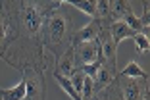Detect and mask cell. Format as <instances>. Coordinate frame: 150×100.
Instances as JSON below:
<instances>
[{"label": "cell", "mask_w": 150, "mask_h": 100, "mask_svg": "<svg viewBox=\"0 0 150 100\" xmlns=\"http://www.w3.org/2000/svg\"><path fill=\"white\" fill-rule=\"evenodd\" d=\"M60 4L56 0H4L10 25L0 58L18 71L37 70L44 73L48 60L40 37L42 23Z\"/></svg>", "instance_id": "1"}, {"label": "cell", "mask_w": 150, "mask_h": 100, "mask_svg": "<svg viewBox=\"0 0 150 100\" xmlns=\"http://www.w3.org/2000/svg\"><path fill=\"white\" fill-rule=\"evenodd\" d=\"M75 33V21L69 8L66 4H60L48 13V18L42 23V46L48 48V52L54 56V60L62 56L67 48H71V37Z\"/></svg>", "instance_id": "2"}, {"label": "cell", "mask_w": 150, "mask_h": 100, "mask_svg": "<svg viewBox=\"0 0 150 100\" xmlns=\"http://www.w3.org/2000/svg\"><path fill=\"white\" fill-rule=\"evenodd\" d=\"M96 43H98V50H100L102 65L106 70H110L112 73H117V44L110 37L108 29L100 31V35L96 37Z\"/></svg>", "instance_id": "3"}, {"label": "cell", "mask_w": 150, "mask_h": 100, "mask_svg": "<svg viewBox=\"0 0 150 100\" xmlns=\"http://www.w3.org/2000/svg\"><path fill=\"white\" fill-rule=\"evenodd\" d=\"M115 83H117L123 100H144V96H148V79H133L115 75Z\"/></svg>", "instance_id": "4"}, {"label": "cell", "mask_w": 150, "mask_h": 100, "mask_svg": "<svg viewBox=\"0 0 150 100\" xmlns=\"http://www.w3.org/2000/svg\"><path fill=\"white\" fill-rule=\"evenodd\" d=\"M21 77L25 79V98L23 100H46V85H44V73L37 70L21 71Z\"/></svg>", "instance_id": "5"}, {"label": "cell", "mask_w": 150, "mask_h": 100, "mask_svg": "<svg viewBox=\"0 0 150 100\" xmlns=\"http://www.w3.org/2000/svg\"><path fill=\"white\" fill-rule=\"evenodd\" d=\"M73 56H75V64H77V67L94 64V62L100 58L98 43H96V40H91V43L75 44V46H73Z\"/></svg>", "instance_id": "6"}, {"label": "cell", "mask_w": 150, "mask_h": 100, "mask_svg": "<svg viewBox=\"0 0 150 100\" xmlns=\"http://www.w3.org/2000/svg\"><path fill=\"white\" fill-rule=\"evenodd\" d=\"M104 29L102 23L98 19H91L85 27L81 29H75L73 37H71V46L75 44H81V43H91V40H96V37L100 35V31Z\"/></svg>", "instance_id": "7"}, {"label": "cell", "mask_w": 150, "mask_h": 100, "mask_svg": "<svg viewBox=\"0 0 150 100\" xmlns=\"http://www.w3.org/2000/svg\"><path fill=\"white\" fill-rule=\"evenodd\" d=\"M75 70H77V64H75V56H73V46L67 48L66 52L62 54V56L56 60V65H54V71L60 75H64V77L69 79L71 75L75 73Z\"/></svg>", "instance_id": "8"}, {"label": "cell", "mask_w": 150, "mask_h": 100, "mask_svg": "<svg viewBox=\"0 0 150 100\" xmlns=\"http://www.w3.org/2000/svg\"><path fill=\"white\" fill-rule=\"evenodd\" d=\"M108 8H110V13H108L110 25L115 21H121L127 13L133 12V4L129 0H108Z\"/></svg>", "instance_id": "9"}, {"label": "cell", "mask_w": 150, "mask_h": 100, "mask_svg": "<svg viewBox=\"0 0 150 100\" xmlns=\"http://www.w3.org/2000/svg\"><path fill=\"white\" fill-rule=\"evenodd\" d=\"M108 33H110V37L114 39V43L119 46V43L123 39H129V37H135L137 33L133 29H129L127 25H125L123 21H115V23H112L110 27H108Z\"/></svg>", "instance_id": "10"}, {"label": "cell", "mask_w": 150, "mask_h": 100, "mask_svg": "<svg viewBox=\"0 0 150 100\" xmlns=\"http://www.w3.org/2000/svg\"><path fill=\"white\" fill-rule=\"evenodd\" d=\"M25 92H27V87H25V79L21 77V81L12 89H4L0 91V100H23L25 98Z\"/></svg>", "instance_id": "11"}, {"label": "cell", "mask_w": 150, "mask_h": 100, "mask_svg": "<svg viewBox=\"0 0 150 100\" xmlns=\"http://www.w3.org/2000/svg\"><path fill=\"white\" fill-rule=\"evenodd\" d=\"M114 77H115V73H112L110 70H106V67L102 65L100 70H98L96 77L93 79V83H94V96H96L100 91H104V89H106L108 85L114 81Z\"/></svg>", "instance_id": "12"}, {"label": "cell", "mask_w": 150, "mask_h": 100, "mask_svg": "<svg viewBox=\"0 0 150 100\" xmlns=\"http://www.w3.org/2000/svg\"><path fill=\"white\" fill-rule=\"evenodd\" d=\"M115 75H119V77H133V79H148V73L142 70L137 62H133V60L129 62L121 71H117Z\"/></svg>", "instance_id": "13"}, {"label": "cell", "mask_w": 150, "mask_h": 100, "mask_svg": "<svg viewBox=\"0 0 150 100\" xmlns=\"http://www.w3.org/2000/svg\"><path fill=\"white\" fill-rule=\"evenodd\" d=\"M64 4H69L73 8H79L83 13L91 16L93 19H96V0H67Z\"/></svg>", "instance_id": "14"}, {"label": "cell", "mask_w": 150, "mask_h": 100, "mask_svg": "<svg viewBox=\"0 0 150 100\" xmlns=\"http://www.w3.org/2000/svg\"><path fill=\"white\" fill-rule=\"evenodd\" d=\"M94 98H96V100H123V96H121V92H119L117 83H115V77H114V81H112L104 91L98 92Z\"/></svg>", "instance_id": "15"}, {"label": "cell", "mask_w": 150, "mask_h": 100, "mask_svg": "<svg viewBox=\"0 0 150 100\" xmlns=\"http://www.w3.org/2000/svg\"><path fill=\"white\" fill-rule=\"evenodd\" d=\"M8 25H10L8 12H6L4 0H0V54H2V48H4V40H6V35H8Z\"/></svg>", "instance_id": "16"}, {"label": "cell", "mask_w": 150, "mask_h": 100, "mask_svg": "<svg viewBox=\"0 0 150 100\" xmlns=\"http://www.w3.org/2000/svg\"><path fill=\"white\" fill-rule=\"evenodd\" d=\"M52 75H54V79H56L58 85H60V87H62L64 91H66L67 94L71 96V100H83V98H81V94L73 89V85H71V81H69L67 77H64V75H60V73H56V71H52Z\"/></svg>", "instance_id": "17"}, {"label": "cell", "mask_w": 150, "mask_h": 100, "mask_svg": "<svg viewBox=\"0 0 150 100\" xmlns=\"http://www.w3.org/2000/svg\"><path fill=\"white\" fill-rule=\"evenodd\" d=\"M133 40H135V48H137V54H148V50H150L148 37H144V35H141V33H137V35L133 37Z\"/></svg>", "instance_id": "18"}, {"label": "cell", "mask_w": 150, "mask_h": 100, "mask_svg": "<svg viewBox=\"0 0 150 100\" xmlns=\"http://www.w3.org/2000/svg\"><path fill=\"white\" fill-rule=\"evenodd\" d=\"M81 98L83 100H93L94 98V83L91 77L85 75V81H83V89H81Z\"/></svg>", "instance_id": "19"}, {"label": "cell", "mask_w": 150, "mask_h": 100, "mask_svg": "<svg viewBox=\"0 0 150 100\" xmlns=\"http://www.w3.org/2000/svg\"><path fill=\"white\" fill-rule=\"evenodd\" d=\"M100 67H102V60H100V58H98V60L94 62V64H88V65H83V67H79V70L83 71V73L87 75V77L94 79V77H96V73H98V70H100Z\"/></svg>", "instance_id": "20"}, {"label": "cell", "mask_w": 150, "mask_h": 100, "mask_svg": "<svg viewBox=\"0 0 150 100\" xmlns=\"http://www.w3.org/2000/svg\"><path fill=\"white\" fill-rule=\"evenodd\" d=\"M0 91H2V87H0Z\"/></svg>", "instance_id": "21"}, {"label": "cell", "mask_w": 150, "mask_h": 100, "mask_svg": "<svg viewBox=\"0 0 150 100\" xmlns=\"http://www.w3.org/2000/svg\"><path fill=\"white\" fill-rule=\"evenodd\" d=\"M93 100H96V98H93Z\"/></svg>", "instance_id": "22"}]
</instances>
